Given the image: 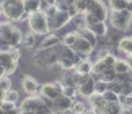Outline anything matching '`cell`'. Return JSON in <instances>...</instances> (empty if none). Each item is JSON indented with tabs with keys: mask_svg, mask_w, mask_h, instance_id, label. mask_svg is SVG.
Returning a JSON list of instances; mask_svg holds the SVG:
<instances>
[{
	"mask_svg": "<svg viewBox=\"0 0 132 114\" xmlns=\"http://www.w3.org/2000/svg\"><path fill=\"white\" fill-rule=\"evenodd\" d=\"M33 65H36L41 70H52L59 67V52L57 49H36V52L31 57Z\"/></svg>",
	"mask_w": 132,
	"mask_h": 114,
	"instance_id": "obj_1",
	"label": "cell"
},
{
	"mask_svg": "<svg viewBox=\"0 0 132 114\" xmlns=\"http://www.w3.org/2000/svg\"><path fill=\"white\" fill-rule=\"evenodd\" d=\"M0 41H5L7 44H10L12 47H20L23 46V33L18 26H15L12 21L8 23H2V28H0Z\"/></svg>",
	"mask_w": 132,
	"mask_h": 114,
	"instance_id": "obj_2",
	"label": "cell"
},
{
	"mask_svg": "<svg viewBox=\"0 0 132 114\" xmlns=\"http://www.w3.org/2000/svg\"><path fill=\"white\" fill-rule=\"evenodd\" d=\"M20 57H21V52H20L18 47H15L12 52L0 54V70H2V75L12 77L16 72L18 65H20Z\"/></svg>",
	"mask_w": 132,
	"mask_h": 114,
	"instance_id": "obj_3",
	"label": "cell"
},
{
	"mask_svg": "<svg viewBox=\"0 0 132 114\" xmlns=\"http://www.w3.org/2000/svg\"><path fill=\"white\" fill-rule=\"evenodd\" d=\"M24 10L23 0H12V2L2 3V18H7L8 21H20Z\"/></svg>",
	"mask_w": 132,
	"mask_h": 114,
	"instance_id": "obj_4",
	"label": "cell"
},
{
	"mask_svg": "<svg viewBox=\"0 0 132 114\" xmlns=\"http://www.w3.org/2000/svg\"><path fill=\"white\" fill-rule=\"evenodd\" d=\"M28 26H29V31L34 34H41V36H46L51 33V28H49V18L46 17L44 12H36L31 15L28 21Z\"/></svg>",
	"mask_w": 132,
	"mask_h": 114,
	"instance_id": "obj_5",
	"label": "cell"
},
{
	"mask_svg": "<svg viewBox=\"0 0 132 114\" xmlns=\"http://www.w3.org/2000/svg\"><path fill=\"white\" fill-rule=\"evenodd\" d=\"M109 25L114 29L118 31H127L132 25V13H129L127 10H122V12H111L109 15Z\"/></svg>",
	"mask_w": 132,
	"mask_h": 114,
	"instance_id": "obj_6",
	"label": "cell"
},
{
	"mask_svg": "<svg viewBox=\"0 0 132 114\" xmlns=\"http://www.w3.org/2000/svg\"><path fill=\"white\" fill-rule=\"evenodd\" d=\"M64 93V83L62 82H49V83H43L41 85V91L39 95L41 96H46L49 100H57V98Z\"/></svg>",
	"mask_w": 132,
	"mask_h": 114,
	"instance_id": "obj_7",
	"label": "cell"
},
{
	"mask_svg": "<svg viewBox=\"0 0 132 114\" xmlns=\"http://www.w3.org/2000/svg\"><path fill=\"white\" fill-rule=\"evenodd\" d=\"M87 13H91L98 21H108L109 20V5L104 3L103 0H95V2H91Z\"/></svg>",
	"mask_w": 132,
	"mask_h": 114,
	"instance_id": "obj_8",
	"label": "cell"
},
{
	"mask_svg": "<svg viewBox=\"0 0 132 114\" xmlns=\"http://www.w3.org/2000/svg\"><path fill=\"white\" fill-rule=\"evenodd\" d=\"M72 17L69 15V12H57L54 15V17L49 18V28H51V33H54V31H57L60 28H64L65 25H67Z\"/></svg>",
	"mask_w": 132,
	"mask_h": 114,
	"instance_id": "obj_9",
	"label": "cell"
},
{
	"mask_svg": "<svg viewBox=\"0 0 132 114\" xmlns=\"http://www.w3.org/2000/svg\"><path fill=\"white\" fill-rule=\"evenodd\" d=\"M21 88L28 96H36L41 91V85L38 83V80L31 75H24L21 80Z\"/></svg>",
	"mask_w": 132,
	"mask_h": 114,
	"instance_id": "obj_10",
	"label": "cell"
},
{
	"mask_svg": "<svg viewBox=\"0 0 132 114\" xmlns=\"http://www.w3.org/2000/svg\"><path fill=\"white\" fill-rule=\"evenodd\" d=\"M59 44H62V39H60L55 33H49L39 41L38 49H54V47H57Z\"/></svg>",
	"mask_w": 132,
	"mask_h": 114,
	"instance_id": "obj_11",
	"label": "cell"
},
{
	"mask_svg": "<svg viewBox=\"0 0 132 114\" xmlns=\"http://www.w3.org/2000/svg\"><path fill=\"white\" fill-rule=\"evenodd\" d=\"M75 100L73 98H69L65 95H60L57 100H54V112H62L65 109H72Z\"/></svg>",
	"mask_w": 132,
	"mask_h": 114,
	"instance_id": "obj_12",
	"label": "cell"
},
{
	"mask_svg": "<svg viewBox=\"0 0 132 114\" xmlns=\"http://www.w3.org/2000/svg\"><path fill=\"white\" fill-rule=\"evenodd\" d=\"M41 96L36 95V96H28L24 98V100L21 101V104H20V111H34L36 112V109L39 108V104H41Z\"/></svg>",
	"mask_w": 132,
	"mask_h": 114,
	"instance_id": "obj_13",
	"label": "cell"
},
{
	"mask_svg": "<svg viewBox=\"0 0 132 114\" xmlns=\"http://www.w3.org/2000/svg\"><path fill=\"white\" fill-rule=\"evenodd\" d=\"M88 103H90V108H91V109H95L98 114H103L104 106L108 104V101L104 100V96L103 95H98V93H95L93 96H90L88 98Z\"/></svg>",
	"mask_w": 132,
	"mask_h": 114,
	"instance_id": "obj_14",
	"label": "cell"
},
{
	"mask_svg": "<svg viewBox=\"0 0 132 114\" xmlns=\"http://www.w3.org/2000/svg\"><path fill=\"white\" fill-rule=\"evenodd\" d=\"M95 49H96V47L90 43V41L83 39V38H80V36H78L77 44L73 46V51H75V52H80V54H85V55H90Z\"/></svg>",
	"mask_w": 132,
	"mask_h": 114,
	"instance_id": "obj_15",
	"label": "cell"
},
{
	"mask_svg": "<svg viewBox=\"0 0 132 114\" xmlns=\"http://www.w3.org/2000/svg\"><path fill=\"white\" fill-rule=\"evenodd\" d=\"M95 83H96V82L88 80L87 83L80 85V86H78V95H80V96H85L87 100H88L90 96H93L95 93H96V90H95Z\"/></svg>",
	"mask_w": 132,
	"mask_h": 114,
	"instance_id": "obj_16",
	"label": "cell"
},
{
	"mask_svg": "<svg viewBox=\"0 0 132 114\" xmlns=\"http://www.w3.org/2000/svg\"><path fill=\"white\" fill-rule=\"evenodd\" d=\"M90 29L98 36V38H106L108 36V21H98L95 25H91Z\"/></svg>",
	"mask_w": 132,
	"mask_h": 114,
	"instance_id": "obj_17",
	"label": "cell"
},
{
	"mask_svg": "<svg viewBox=\"0 0 132 114\" xmlns=\"http://www.w3.org/2000/svg\"><path fill=\"white\" fill-rule=\"evenodd\" d=\"M78 33V36L80 38H83V39H87V41H90L91 44L96 47V43H98V36H96L93 31H91L90 28H80V29H75Z\"/></svg>",
	"mask_w": 132,
	"mask_h": 114,
	"instance_id": "obj_18",
	"label": "cell"
},
{
	"mask_svg": "<svg viewBox=\"0 0 132 114\" xmlns=\"http://www.w3.org/2000/svg\"><path fill=\"white\" fill-rule=\"evenodd\" d=\"M60 82L64 83V86H75V69L70 70H62V77ZM77 88V86H75Z\"/></svg>",
	"mask_w": 132,
	"mask_h": 114,
	"instance_id": "obj_19",
	"label": "cell"
},
{
	"mask_svg": "<svg viewBox=\"0 0 132 114\" xmlns=\"http://www.w3.org/2000/svg\"><path fill=\"white\" fill-rule=\"evenodd\" d=\"M118 49L126 55H132V36H124V38L121 39Z\"/></svg>",
	"mask_w": 132,
	"mask_h": 114,
	"instance_id": "obj_20",
	"label": "cell"
},
{
	"mask_svg": "<svg viewBox=\"0 0 132 114\" xmlns=\"http://www.w3.org/2000/svg\"><path fill=\"white\" fill-rule=\"evenodd\" d=\"M36 36H38V34H34V33H28V34H24V38H23V47H24V49H28V51H33L34 47H38L39 43H38Z\"/></svg>",
	"mask_w": 132,
	"mask_h": 114,
	"instance_id": "obj_21",
	"label": "cell"
},
{
	"mask_svg": "<svg viewBox=\"0 0 132 114\" xmlns=\"http://www.w3.org/2000/svg\"><path fill=\"white\" fill-rule=\"evenodd\" d=\"M24 2V10L28 13H36V12H41L43 8V0H23Z\"/></svg>",
	"mask_w": 132,
	"mask_h": 114,
	"instance_id": "obj_22",
	"label": "cell"
},
{
	"mask_svg": "<svg viewBox=\"0 0 132 114\" xmlns=\"http://www.w3.org/2000/svg\"><path fill=\"white\" fill-rule=\"evenodd\" d=\"M127 3L129 0H108L111 12H122V10L127 8Z\"/></svg>",
	"mask_w": 132,
	"mask_h": 114,
	"instance_id": "obj_23",
	"label": "cell"
},
{
	"mask_svg": "<svg viewBox=\"0 0 132 114\" xmlns=\"http://www.w3.org/2000/svg\"><path fill=\"white\" fill-rule=\"evenodd\" d=\"M114 69H116L118 74H127L129 70H132V67H130L127 59H118L116 64H114Z\"/></svg>",
	"mask_w": 132,
	"mask_h": 114,
	"instance_id": "obj_24",
	"label": "cell"
},
{
	"mask_svg": "<svg viewBox=\"0 0 132 114\" xmlns=\"http://www.w3.org/2000/svg\"><path fill=\"white\" fill-rule=\"evenodd\" d=\"M124 108L121 106V103H108L103 109V114H121Z\"/></svg>",
	"mask_w": 132,
	"mask_h": 114,
	"instance_id": "obj_25",
	"label": "cell"
},
{
	"mask_svg": "<svg viewBox=\"0 0 132 114\" xmlns=\"http://www.w3.org/2000/svg\"><path fill=\"white\" fill-rule=\"evenodd\" d=\"M77 69V72H80V74H85V75H90L91 72H93V62H90V59H85L80 65L75 67Z\"/></svg>",
	"mask_w": 132,
	"mask_h": 114,
	"instance_id": "obj_26",
	"label": "cell"
},
{
	"mask_svg": "<svg viewBox=\"0 0 132 114\" xmlns=\"http://www.w3.org/2000/svg\"><path fill=\"white\" fill-rule=\"evenodd\" d=\"M77 41H78V33L73 31V33H67L64 36V38H62V44L69 46V47H73V46L77 44Z\"/></svg>",
	"mask_w": 132,
	"mask_h": 114,
	"instance_id": "obj_27",
	"label": "cell"
},
{
	"mask_svg": "<svg viewBox=\"0 0 132 114\" xmlns=\"http://www.w3.org/2000/svg\"><path fill=\"white\" fill-rule=\"evenodd\" d=\"M101 77H103L104 82H108V83H111V82H116V77H118V72H116L114 67H108L103 74H101Z\"/></svg>",
	"mask_w": 132,
	"mask_h": 114,
	"instance_id": "obj_28",
	"label": "cell"
},
{
	"mask_svg": "<svg viewBox=\"0 0 132 114\" xmlns=\"http://www.w3.org/2000/svg\"><path fill=\"white\" fill-rule=\"evenodd\" d=\"M72 109L75 114H85L87 112V108H85V103L80 100V95L75 98V103H73V106H72Z\"/></svg>",
	"mask_w": 132,
	"mask_h": 114,
	"instance_id": "obj_29",
	"label": "cell"
},
{
	"mask_svg": "<svg viewBox=\"0 0 132 114\" xmlns=\"http://www.w3.org/2000/svg\"><path fill=\"white\" fill-rule=\"evenodd\" d=\"M18 100H20V95H18V91H15V90H10V91H7V93L2 95V101L18 103Z\"/></svg>",
	"mask_w": 132,
	"mask_h": 114,
	"instance_id": "obj_30",
	"label": "cell"
},
{
	"mask_svg": "<svg viewBox=\"0 0 132 114\" xmlns=\"http://www.w3.org/2000/svg\"><path fill=\"white\" fill-rule=\"evenodd\" d=\"M0 90H2V95L12 90V78L8 75H2V78H0Z\"/></svg>",
	"mask_w": 132,
	"mask_h": 114,
	"instance_id": "obj_31",
	"label": "cell"
},
{
	"mask_svg": "<svg viewBox=\"0 0 132 114\" xmlns=\"http://www.w3.org/2000/svg\"><path fill=\"white\" fill-rule=\"evenodd\" d=\"M59 69H62V70L75 69V62H73V59H65V57H60V59H59Z\"/></svg>",
	"mask_w": 132,
	"mask_h": 114,
	"instance_id": "obj_32",
	"label": "cell"
},
{
	"mask_svg": "<svg viewBox=\"0 0 132 114\" xmlns=\"http://www.w3.org/2000/svg\"><path fill=\"white\" fill-rule=\"evenodd\" d=\"M95 90L98 95H104L106 91L109 90V86H108V82H104V80H100V82H96L95 83Z\"/></svg>",
	"mask_w": 132,
	"mask_h": 114,
	"instance_id": "obj_33",
	"label": "cell"
},
{
	"mask_svg": "<svg viewBox=\"0 0 132 114\" xmlns=\"http://www.w3.org/2000/svg\"><path fill=\"white\" fill-rule=\"evenodd\" d=\"M15 109H18V108H16V103L2 101V104H0V112H10V111H15Z\"/></svg>",
	"mask_w": 132,
	"mask_h": 114,
	"instance_id": "obj_34",
	"label": "cell"
},
{
	"mask_svg": "<svg viewBox=\"0 0 132 114\" xmlns=\"http://www.w3.org/2000/svg\"><path fill=\"white\" fill-rule=\"evenodd\" d=\"M106 69H108V67H106V64L101 59H96L93 62V72H96V74H103Z\"/></svg>",
	"mask_w": 132,
	"mask_h": 114,
	"instance_id": "obj_35",
	"label": "cell"
},
{
	"mask_svg": "<svg viewBox=\"0 0 132 114\" xmlns=\"http://www.w3.org/2000/svg\"><path fill=\"white\" fill-rule=\"evenodd\" d=\"M119 103H121V106H122L124 109H130V108H132V95L130 96L119 95Z\"/></svg>",
	"mask_w": 132,
	"mask_h": 114,
	"instance_id": "obj_36",
	"label": "cell"
},
{
	"mask_svg": "<svg viewBox=\"0 0 132 114\" xmlns=\"http://www.w3.org/2000/svg\"><path fill=\"white\" fill-rule=\"evenodd\" d=\"M103 96H104V100L108 103H119V95L114 93V91H111V90H108Z\"/></svg>",
	"mask_w": 132,
	"mask_h": 114,
	"instance_id": "obj_37",
	"label": "cell"
},
{
	"mask_svg": "<svg viewBox=\"0 0 132 114\" xmlns=\"http://www.w3.org/2000/svg\"><path fill=\"white\" fill-rule=\"evenodd\" d=\"M106 64V67H114V64H116V60H118V57H116V54H108L106 57H103L101 59Z\"/></svg>",
	"mask_w": 132,
	"mask_h": 114,
	"instance_id": "obj_38",
	"label": "cell"
},
{
	"mask_svg": "<svg viewBox=\"0 0 132 114\" xmlns=\"http://www.w3.org/2000/svg\"><path fill=\"white\" fill-rule=\"evenodd\" d=\"M108 86H109V90H111V91L118 93V95H121V93H122V83H119L118 80H116V82H111V83H108Z\"/></svg>",
	"mask_w": 132,
	"mask_h": 114,
	"instance_id": "obj_39",
	"label": "cell"
},
{
	"mask_svg": "<svg viewBox=\"0 0 132 114\" xmlns=\"http://www.w3.org/2000/svg\"><path fill=\"white\" fill-rule=\"evenodd\" d=\"M57 12H59L57 5H49V7H47V8L44 10V13H46V17H47V18H51V17H54V15L57 13Z\"/></svg>",
	"mask_w": 132,
	"mask_h": 114,
	"instance_id": "obj_40",
	"label": "cell"
},
{
	"mask_svg": "<svg viewBox=\"0 0 132 114\" xmlns=\"http://www.w3.org/2000/svg\"><path fill=\"white\" fill-rule=\"evenodd\" d=\"M122 96H130L132 95V83H122Z\"/></svg>",
	"mask_w": 132,
	"mask_h": 114,
	"instance_id": "obj_41",
	"label": "cell"
},
{
	"mask_svg": "<svg viewBox=\"0 0 132 114\" xmlns=\"http://www.w3.org/2000/svg\"><path fill=\"white\" fill-rule=\"evenodd\" d=\"M116 80H118L119 83H130V80H129V72H127V74H118Z\"/></svg>",
	"mask_w": 132,
	"mask_h": 114,
	"instance_id": "obj_42",
	"label": "cell"
},
{
	"mask_svg": "<svg viewBox=\"0 0 132 114\" xmlns=\"http://www.w3.org/2000/svg\"><path fill=\"white\" fill-rule=\"evenodd\" d=\"M69 15L72 17V20H73L75 17H78V15H80L78 8H77V5H70V7H69Z\"/></svg>",
	"mask_w": 132,
	"mask_h": 114,
	"instance_id": "obj_43",
	"label": "cell"
},
{
	"mask_svg": "<svg viewBox=\"0 0 132 114\" xmlns=\"http://www.w3.org/2000/svg\"><path fill=\"white\" fill-rule=\"evenodd\" d=\"M62 2H65L70 7V5H75V3H77V0H62Z\"/></svg>",
	"mask_w": 132,
	"mask_h": 114,
	"instance_id": "obj_44",
	"label": "cell"
},
{
	"mask_svg": "<svg viewBox=\"0 0 132 114\" xmlns=\"http://www.w3.org/2000/svg\"><path fill=\"white\" fill-rule=\"evenodd\" d=\"M43 2H46L47 5H55V3H57V0H43Z\"/></svg>",
	"mask_w": 132,
	"mask_h": 114,
	"instance_id": "obj_45",
	"label": "cell"
},
{
	"mask_svg": "<svg viewBox=\"0 0 132 114\" xmlns=\"http://www.w3.org/2000/svg\"><path fill=\"white\" fill-rule=\"evenodd\" d=\"M126 10H127L129 13H132V0H129V3H127V8H126Z\"/></svg>",
	"mask_w": 132,
	"mask_h": 114,
	"instance_id": "obj_46",
	"label": "cell"
},
{
	"mask_svg": "<svg viewBox=\"0 0 132 114\" xmlns=\"http://www.w3.org/2000/svg\"><path fill=\"white\" fill-rule=\"evenodd\" d=\"M60 114H75V112H73V109H65V111H62Z\"/></svg>",
	"mask_w": 132,
	"mask_h": 114,
	"instance_id": "obj_47",
	"label": "cell"
},
{
	"mask_svg": "<svg viewBox=\"0 0 132 114\" xmlns=\"http://www.w3.org/2000/svg\"><path fill=\"white\" fill-rule=\"evenodd\" d=\"M85 114H98V112H96L95 109H91V108H90V109H87V112H85Z\"/></svg>",
	"mask_w": 132,
	"mask_h": 114,
	"instance_id": "obj_48",
	"label": "cell"
},
{
	"mask_svg": "<svg viewBox=\"0 0 132 114\" xmlns=\"http://www.w3.org/2000/svg\"><path fill=\"white\" fill-rule=\"evenodd\" d=\"M20 114H36L34 111H20Z\"/></svg>",
	"mask_w": 132,
	"mask_h": 114,
	"instance_id": "obj_49",
	"label": "cell"
},
{
	"mask_svg": "<svg viewBox=\"0 0 132 114\" xmlns=\"http://www.w3.org/2000/svg\"><path fill=\"white\" fill-rule=\"evenodd\" d=\"M121 114H132V109H122Z\"/></svg>",
	"mask_w": 132,
	"mask_h": 114,
	"instance_id": "obj_50",
	"label": "cell"
},
{
	"mask_svg": "<svg viewBox=\"0 0 132 114\" xmlns=\"http://www.w3.org/2000/svg\"><path fill=\"white\" fill-rule=\"evenodd\" d=\"M130 57H132V55H130Z\"/></svg>",
	"mask_w": 132,
	"mask_h": 114,
	"instance_id": "obj_51",
	"label": "cell"
}]
</instances>
